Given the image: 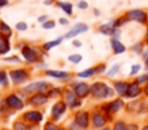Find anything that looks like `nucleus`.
<instances>
[{
  "instance_id": "f257e3e1",
  "label": "nucleus",
  "mask_w": 148,
  "mask_h": 130,
  "mask_svg": "<svg viewBox=\"0 0 148 130\" xmlns=\"http://www.w3.org/2000/svg\"><path fill=\"white\" fill-rule=\"evenodd\" d=\"M126 19L129 21H134V23L142 24V25H148V13L147 11L140 8H134L130 9L125 13Z\"/></svg>"
},
{
  "instance_id": "f03ea898",
  "label": "nucleus",
  "mask_w": 148,
  "mask_h": 130,
  "mask_svg": "<svg viewBox=\"0 0 148 130\" xmlns=\"http://www.w3.org/2000/svg\"><path fill=\"white\" fill-rule=\"evenodd\" d=\"M90 92H92L93 96L97 97V99H105V97L112 95V91L109 89V87H108L106 84H103V83H95V84L90 87Z\"/></svg>"
},
{
  "instance_id": "7ed1b4c3",
  "label": "nucleus",
  "mask_w": 148,
  "mask_h": 130,
  "mask_svg": "<svg viewBox=\"0 0 148 130\" xmlns=\"http://www.w3.org/2000/svg\"><path fill=\"white\" fill-rule=\"evenodd\" d=\"M89 30V26L87 25V24L84 23H77L75 24V25L72 26V28L70 29V30L67 32V33L64 34V38H67V40H71V38H75V37H77L79 34H83L85 33V32Z\"/></svg>"
},
{
  "instance_id": "20e7f679",
  "label": "nucleus",
  "mask_w": 148,
  "mask_h": 130,
  "mask_svg": "<svg viewBox=\"0 0 148 130\" xmlns=\"http://www.w3.org/2000/svg\"><path fill=\"white\" fill-rule=\"evenodd\" d=\"M21 54H23V57L25 58L28 62H36V61L38 59V51L34 47H32V46L25 45L21 49Z\"/></svg>"
},
{
  "instance_id": "39448f33",
  "label": "nucleus",
  "mask_w": 148,
  "mask_h": 130,
  "mask_svg": "<svg viewBox=\"0 0 148 130\" xmlns=\"http://www.w3.org/2000/svg\"><path fill=\"white\" fill-rule=\"evenodd\" d=\"M46 89H51V85L47 83L43 82H38V83H33V84L28 85L25 88V92H34V91H41V92H45Z\"/></svg>"
},
{
  "instance_id": "423d86ee",
  "label": "nucleus",
  "mask_w": 148,
  "mask_h": 130,
  "mask_svg": "<svg viewBox=\"0 0 148 130\" xmlns=\"http://www.w3.org/2000/svg\"><path fill=\"white\" fill-rule=\"evenodd\" d=\"M28 72L25 70H14L11 72V78L14 83H21V82H25L28 79Z\"/></svg>"
},
{
  "instance_id": "0eeeda50",
  "label": "nucleus",
  "mask_w": 148,
  "mask_h": 130,
  "mask_svg": "<svg viewBox=\"0 0 148 130\" xmlns=\"http://www.w3.org/2000/svg\"><path fill=\"white\" fill-rule=\"evenodd\" d=\"M88 113L87 112H79L76 113V117H75V124L79 125L81 129H85L88 126Z\"/></svg>"
},
{
  "instance_id": "6e6552de",
  "label": "nucleus",
  "mask_w": 148,
  "mask_h": 130,
  "mask_svg": "<svg viewBox=\"0 0 148 130\" xmlns=\"http://www.w3.org/2000/svg\"><path fill=\"white\" fill-rule=\"evenodd\" d=\"M110 46H112L113 51H114L115 54H122L126 51V46L123 45L118 38H113L112 37V40H110Z\"/></svg>"
},
{
  "instance_id": "1a4fd4ad",
  "label": "nucleus",
  "mask_w": 148,
  "mask_h": 130,
  "mask_svg": "<svg viewBox=\"0 0 148 130\" xmlns=\"http://www.w3.org/2000/svg\"><path fill=\"white\" fill-rule=\"evenodd\" d=\"M55 4H56V7L60 8L67 16H71V14L73 13V4L70 3V1H56Z\"/></svg>"
},
{
  "instance_id": "9d476101",
  "label": "nucleus",
  "mask_w": 148,
  "mask_h": 130,
  "mask_svg": "<svg viewBox=\"0 0 148 130\" xmlns=\"http://www.w3.org/2000/svg\"><path fill=\"white\" fill-rule=\"evenodd\" d=\"M11 50V42L8 37L0 36V55H4Z\"/></svg>"
},
{
  "instance_id": "9b49d317",
  "label": "nucleus",
  "mask_w": 148,
  "mask_h": 130,
  "mask_svg": "<svg viewBox=\"0 0 148 130\" xmlns=\"http://www.w3.org/2000/svg\"><path fill=\"white\" fill-rule=\"evenodd\" d=\"M63 40H64V36L63 37H58L56 40H54V41H49V42H45L43 45H42V49L45 51H49V50H51V49H54V47H56V46H59L62 42H63Z\"/></svg>"
},
{
  "instance_id": "f8f14e48",
  "label": "nucleus",
  "mask_w": 148,
  "mask_h": 130,
  "mask_svg": "<svg viewBox=\"0 0 148 130\" xmlns=\"http://www.w3.org/2000/svg\"><path fill=\"white\" fill-rule=\"evenodd\" d=\"M64 109H66V104H64V102H63V101L56 102V104L53 107V117H54V118H59V117L63 114Z\"/></svg>"
},
{
  "instance_id": "ddd939ff",
  "label": "nucleus",
  "mask_w": 148,
  "mask_h": 130,
  "mask_svg": "<svg viewBox=\"0 0 148 130\" xmlns=\"http://www.w3.org/2000/svg\"><path fill=\"white\" fill-rule=\"evenodd\" d=\"M7 104H8L11 108H14V109L23 108V102H21V100H20L17 96H14V95H11V96L7 97Z\"/></svg>"
},
{
  "instance_id": "4468645a",
  "label": "nucleus",
  "mask_w": 148,
  "mask_h": 130,
  "mask_svg": "<svg viewBox=\"0 0 148 130\" xmlns=\"http://www.w3.org/2000/svg\"><path fill=\"white\" fill-rule=\"evenodd\" d=\"M89 91H90L89 87H88L87 84H84V83H80V84H77V85H76V88H75V92H76V95H77L79 97L88 96Z\"/></svg>"
},
{
  "instance_id": "2eb2a0df",
  "label": "nucleus",
  "mask_w": 148,
  "mask_h": 130,
  "mask_svg": "<svg viewBox=\"0 0 148 130\" xmlns=\"http://www.w3.org/2000/svg\"><path fill=\"white\" fill-rule=\"evenodd\" d=\"M24 117H25V120H28V121H30V122H39V121H42V114L39 113V112H37V110L28 112V113L24 114Z\"/></svg>"
},
{
  "instance_id": "dca6fc26",
  "label": "nucleus",
  "mask_w": 148,
  "mask_h": 130,
  "mask_svg": "<svg viewBox=\"0 0 148 130\" xmlns=\"http://www.w3.org/2000/svg\"><path fill=\"white\" fill-rule=\"evenodd\" d=\"M67 102L71 105V108H75V107H79V105H80L76 92H73V91H68L67 92Z\"/></svg>"
},
{
  "instance_id": "f3484780",
  "label": "nucleus",
  "mask_w": 148,
  "mask_h": 130,
  "mask_svg": "<svg viewBox=\"0 0 148 130\" xmlns=\"http://www.w3.org/2000/svg\"><path fill=\"white\" fill-rule=\"evenodd\" d=\"M0 36L4 37H12V28L5 23V21H0Z\"/></svg>"
},
{
  "instance_id": "a211bd4d",
  "label": "nucleus",
  "mask_w": 148,
  "mask_h": 130,
  "mask_svg": "<svg viewBox=\"0 0 148 130\" xmlns=\"http://www.w3.org/2000/svg\"><path fill=\"white\" fill-rule=\"evenodd\" d=\"M46 101H47V97H46L45 95H42V94L34 95V96L30 99V102L34 104V105H42V104H45Z\"/></svg>"
},
{
  "instance_id": "6ab92c4d",
  "label": "nucleus",
  "mask_w": 148,
  "mask_h": 130,
  "mask_svg": "<svg viewBox=\"0 0 148 130\" xmlns=\"http://www.w3.org/2000/svg\"><path fill=\"white\" fill-rule=\"evenodd\" d=\"M139 94H140V88H139V85H138L136 83H132V84L129 85V88H127V96L135 97V96H138Z\"/></svg>"
},
{
  "instance_id": "aec40b11",
  "label": "nucleus",
  "mask_w": 148,
  "mask_h": 130,
  "mask_svg": "<svg viewBox=\"0 0 148 130\" xmlns=\"http://www.w3.org/2000/svg\"><path fill=\"white\" fill-rule=\"evenodd\" d=\"M121 108H122V101H121V100H115L112 104L108 105L106 109H108V112H118Z\"/></svg>"
},
{
  "instance_id": "412c9836",
  "label": "nucleus",
  "mask_w": 148,
  "mask_h": 130,
  "mask_svg": "<svg viewBox=\"0 0 148 130\" xmlns=\"http://www.w3.org/2000/svg\"><path fill=\"white\" fill-rule=\"evenodd\" d=\"M105 125V118L101 114H95L93 116V126L95 127H101Z\"/></svg>"
},
{
  "instance_id": "4be33fe9",
  "label": "nucleus",
  "mask_w": 148,
  "mask_h": 130,
  "mask_svg": "<svg viewBox=\"0 0 148 130\" xmlns=\"http://www.w3.org/2000/svg\"><path fill=\"white\" fill-rule=\"evenodd\" d=\"M127 88L129 85L126 84V83H115V89L119 95H126L127 94Z\"/></svg>"
},
{
  "instance_id": "5701e85b",
  "label": "nucleus",
  "mask_w": 148,
  "mask_h": 130,
  "mask_svg": "<svg viewBox=\"0 0 148 130\" xmlns=\"http://www.w3.org/2000/svg\"><path fill=\"white\" fill-rule=\"evenodd\" d=\"M49 76H54V78H68L67 72H63V71H50L49 70L46 72Z\"/></svg>"
},
{
  "instance_id": "b1692460",
  "label": "nucleus",
  "mask_w": 148,
  "mask_h": 130,
  "mask_svg": "<svg viewBox=\"0 0 148 130\" xmlns=\"http://www.w3.org/2000/svg\"><path fill=\"white\" fill-rule=\"evenodd\" d=\"M131 49H132V51H135V53L143 54V51H144V45H143V42H138V43H135V45H132Z\"/></svg>"
},
{
  "instance_id": "393cba45",
  "label": "nucleus",
  "mask_w": 148,
  "mask_h": 130,
  "mask_svg": "<svg viewBox=\"0 0 148 130\" xmlns=\"http://www.w3.org/2000/svg\"><path fill=\"white\" fill-rule=\"evenodd\" d=\"M95 72H96V68H88V70L83 71V72H79V76L80 78H88V76H92Z\"/></svg>"
},
{
  "instance_id": "a878e982",
  "label": "nucleus",
  "mask_w": 148,
  "mask_h": 130,
  "mask_svg": "<svg viewBox=\"0 0 148 130\" xmlns=\"http://www.w3.org/2000/svg\"><path fill=\"white\" fill-rule=\"evenodd\" d=\"M55 25H56L55 21L49 19L47 21H45V23L42 24V28H43V29H47V30H49V29H54V28H55Z\"/></svg>"
},
{
  "instance_id": "bb28decb",
  "label": "nucleus",
  "mask_w": 148,
  "mask_h": 130,
  "mask_svg": "<svg viewBox=\"0 0 148 130\" xmlns=\"http://www.w3.org/2000/svg\"><path fill=\"white\" fill-rule=\"evenodd\" d=\"M68 59H70V62H72V63H80L81 59H83V57H81L80 54H72V55L68 57Z\"/></svg>"
},
{
  "instance_id": "cd10ccee",
  "label": "nucleus",
  "mask_w": 148,
  "mask_h": 130,
  "mask_svg": "<svg viewBox=\"0 0 148 130\" xmlns=\"http://www.w3.org/2000/svg\"><path fill=\"white\" fill-rule=\"evenodd\" d=\"M16 29L18 32H25V30H28V24L25 21H20V23L16 24Z\"/></svg>"
},
{
  "instance_id": "c85d7f7f",
  "label": "nucleus",
  "mask_w": 148,
  "mask_h": 130,
  "mask_svg": "<svg viewBox=\"0 0 148 130\" xmlns=\"http://www.w3.org/2000/svg\"><path fill=\"white\" fill-rule=\"evenodd\" d=\"M76 7H77L79 9H88V7H89V4H88V1H85V0H80V1H77V4H76Z\"/></svg>"
},
{
  "instance_id": "c756f323",
  "label": "nucleus",
  "mask_w": 148,
  "mask_h": 130,
  "mask_svg": "<svg viewBox=\"0 0 148 130\" xmlns=\"http://www.w3.org/2000/svg\"><path fill=\"white\" fill-rule=\"evenodd\" d=\"M118 70H119V65H115V66H113V67H112V70H110L109 72H108V75H109V76H113L114 74H117V72H118Z\"/></svg>"
},
{
  "instance_id": "7c9ffc66",
  "label": "nucleus",
  "mask_w": 148,
  "mask_h": 130,
  "mask_svg": "<svg viewBox=\"0 0 148 130\" xmlns=\"http://www.w3.org/2000/svg\"><path fill=\"white\" fill-rule=\"evenodd\" d=\"M26 129H28V127L24 124H21V122H16V124H14V130H26Z\"/></svg>"
},
{
  "instance_id": "2f4dec72",
  "label": "nucleus",
  "mask_w": 148,
  "mask_h": 130,
  "mask_svg": "<svg viewBox=\"0 0 148 130\" xmlns=\"http://www.w3.org/2000/svg\"><path fill=\"white\" fill-rule=\"evenodd\" d=\"M45 130H59V127L56 126V125H54V124H51V122H49V124H46Z\"/></svg>"
},
{
  "instance_id": "473e14b6",
  "label": "nucleus",
  "mask_w": 148,
  "mask_h": 130,
  "mask_svg": "<svg viewBox=\"0 0 148 130\" xmlns=\"http://www.w3.org/2000/svg\"><path fill=\"white\" fill-rule=\"evenodd\" d=\"M47 20H49V17L46 16V14H42V16H39L38 19H37V21H38L39 24H43L45 21H47Z\"/></svg>"
},
{
  "instance_id": "72a5a7b5",
  "label": "nucleus",
  "mask_w": 148,
  "mask_h": 130,
  "mask_svg": "<svg viewBox=\"0 0 148 130\" xmlns=\"http://www.w3.org/2000/svg\"><path fill=\"white\" fill-rule=\"evenodd\" d=\"M114 130H125V124L123 122H117L114 126Z\"/></svg>"
},
{
  "instance_id": "f704fd0d",
  "label": "nucleus",
  "mask_w": 148,
  "mask_h": 130,
  "mask_svg": "<svg viewBox=\"0 0 148 130\" xmlns=\"http://www.w3.org/2000/svg\"><path fill=\"white\" fill-rule=\"evenodd\" d=\"M139 70H140V65H134L131 67V75H135Z\"/></svg>"
},
{
  "instance_id": "c9c22d12",
  "label": "nucleus",
  "mask_w": 148,
  "mask_h": 130,
  "mask_svg": "<svg viewBox=\"0 0 148 130\" xmlns=\"http://www.w3.org/2000/svg\"><path fill=\"white\" fill-rule=\"evenodd\" d=\"M60 25H68L70 24V21H68V19H66V17H62V19H59V21H58Z\"/></svg>"
},
{
  "instance_id": "e433bc0d",
  "label": "nucleus",
  "mask_w": 148,
  "mask_h": 130,
  "mask_svg": "<svg viewBox=\"0 0 148 130\" xmlns=\"http://www.w3.org/2000/svg\"><path fill=\"white\" fill-rule=\"evenodd\" d=\"M5 72H3V71H1V72H0V84H3L4 82H5Z\"/></svg>"
},
{
  "instance_id": "4c0bfd02",
  "label": "nucleus",
  "mask_w": 148,
  "mask_h": 130,
  "mask_svg": "<svg viewBox=\"0 0 148 130\" xmlns=\"http://www.w3.org/2000/svg\"><path fill=\"white\" fill-rule=\"evenodd\" d=\"M138 126L136 125H126L125 126V130H136Z\"/></svg>"
},
{
  "instance_id": "58836bf2",
  "label": "nucleus",
  "mask_w": 148,
  "mask_h": 130,
  "mask_svg": "<svg viewBox=\"0 0 148 130\" xmlns=\"http://www.w3.org/2000/svg\"><path fill=\"white\" fill-rule=\"evenodd\" d=\"M9 4V0H0V8H3V7H7Z\"/></svg>"
},
{
  "instance_id": "ea45409f",
  "label": "nucleus",
  "mask_w": 148,
  "mask_h": 130,
  "mask_svg": "<svg viewBox=\"0 0 148 130\" xmlns=\"http://www.w3.org/2000/svg\"><path fill=\"white\" fill-rule=\"evenodd\" d=\"M5 61H8V62H17V63L20 62V59L17 57H9V58H7Z\"/></svg>"
},
{
  "instance_id": "a19ab883",
  "label": "nucleus",
  "mask_w": 148,
  "mask_h": 130,
  "mask_svg": "<svg viewBox=\"0 0 148 130\" xmlns=\"http://www.w3.org/2000/svg\"><path fill=\"white\" fill-rule=\"evenodd\" d=\"M59 95V91L58 89H51V92H50V96L51 97H55V96H58Z\"/></svg>"
},
{
  "instance_id": "79ce46f5",
  "label": "nucleus",
  "mask_w": 148,
  "mask_h": 130,
  "mask_svg": "<svg viewBox=\"0 0 148 130\" xmlns=\"http://www.w3.org/2000/svg\"><path fill=\"white\" fill-rule=\"evenodd\" d=\"M72 45L75 46V47H80V46H81V42H80V41H77V40H73V41H72Z\"/></svg>"
},
{
  "instance_id": "37998d69",
  "label": "nucleus",
  "mask_w": 148,
  "mask_h": 130,
  "mask_svg": "<svg viewBox=\"0 0 148 130\" xmlns=\"http://www.w3.org/2000/svg\"><path fill=\"white\" fill-rule=\"evenodd\" d=\"M53 3H56V0H45V1H43L45 6H51Z\"/></svg>"
},
{
  "instance_id": "c03bdc74",
  "label": "nucleus",
  "mask_w": 148,
  "mask_h": 130,
  "mask_svg": "<svg viewBox=\"0 0 148 130\" xmlns=\"http://www.w3.org/2000/svg\"><path fill=\"white\" fill-rule=\"evenodd\" d=\"M147 79H148V75H144V76H142V78L139 79V82H140V83H143V82H145Z\"/></svg>"
},
{
  "instance_id": "a18cd8bd",
  "label": "nucleus",
  "mask_w": 148,
  "mask_h": 130,
  "mask_svg": "<svg viewBox=\"0 0 148 130\" xmlns=\"http://www.w3.org/2000/svg\"><path fill=\"white\" fill-rule=\"evenodd\" d=\"M93 13H95V14H96V16H100V14H101V12H100V9L95 8V9H93Z\"/></svg>"
},
{
  "instance_id": "49530a36",
  "label": "nucleus",
  "mask_w": 148,
  "mask_h": 130,
  "mask_svg": "<svg viewBox=\"0 0 148 130\" xmlns=\"http://www.w3.org/2000/svg\"><path fill=\"white\" fill-rule=\"evenodd\" d=\"M144 38H145V42L148 43V29H147V32H145V37H144Z\"/></svg>"
},
{
  "instance_id": "de8ad7c7",
  "label": "nucleus",
  "mask_w": 148,
  "mask_h": 130,
  "mask_svg": "<svg viewBox=\"0 0 148 130\" xmlns=\"http://www.w3.org/2000/svg\"><path fill=\"white\" fill-rule=\"evenodd\" d=\"M145 68H147V70H148V58H147V59H145Z\"/></svg>"
},
{
  "instance_id": "09e8293b",
  "label": "nucleus",
  "mask_w": 148,
  "mask_h": 130,
  "mask_svg": "<svg viewBox=\"0 0 148 130\" xmlns=\"http://www.w3.org/2000/svg\"><path fill=\"white\" fill-rule=\"evenodd\" d=\"M145 94H147V96H148V87L145 88Z\"/></svg>"
},
{
  "instance_id": "8fccbe9b",
  "label": "nucleus",
  "mask_w": 148,
  "mask_h": 130,
  "mask_svg": "<svg viewBox=\"0 0 148 130\" xmlns=\"http://www.w3.org/2000/svg\"><path fill=\"white\" fill-rule=\"evenodd\" d=\"M143 130H148V126H145V127H144V129H143Z\"/></svg>"
},
{
  "instance_id": "3c124183",
  "label": "nucleus",
  "mask_w": 148,
  "mask_h": 130,
  "mask_svg": "<svg viewBox=\"0 0 148 130\" xmlns=\"http://www.w3.org/2000/svg\"><path fill=\"white\" fill-rule=\"evenodd\" d=\"M147 13H148V9H147Z\"/></svg>"
},
{
  "instance_id": "603ef678",
  "label": "nucleus",
  "mask_w": 148,
  "mask_h": 130,
  "mask_svg": "<svg viewBox=\"0 0 148 130\" xmlns=\"http://www.w3.org/2000/svg\"><path fill=\"white\" fill-rule=\"evenodd\" d=\"M105 130H108V129H105Z\"/></svg>"
}]
</instances>
